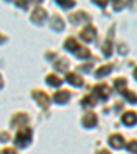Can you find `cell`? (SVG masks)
<instances>
[{
  "label": "cell",
  "mask_w": 137,
  "mask_h": 154,
  "mask_svg": "<svg viewBox=\"0 0 137 154\" xmlns=\"http://www.w3.org/2000/svg\"><path fill=\"white\" fill-rule=\"evenodd\" d=\"M4 154H15V153H14L13 150H10V149H7V150L4 151Z\"/></svg>",
  "instance_id": "52a82bcc"
},
{
  "label": "cell",
  "mask_w": 137,
  "mask_h": 154,
  "mask_svg": "<svg viewBox=\"0 0 137 154\" xmlns=\"http://www.w3.org/2000/svg\"><path fill=\"white\" fill-rule=\"evenodd\" d=\"M33 96L38 100V103H40L41 106H47L48 105V96L45 95L44 92H41V91H36V92H33Z\"/></svg>",
  "instance_id": "3957f363"
},
{
  "label": "cell",
  "mask_w": 137,
  "mask_h": 154,
  "mask_svg": "<svg viewBox=\"0 0 137 154\" xmlns=\"http://www.w3.org/2000/svg\"><path fill=\"white\" fill-rule=\"evenodd\" d=\"M47 83L52 87H59L62 84V80H59V77L54 76V74H49V76L47 77Z\"/></svg>",
  "instance_id": "8992f818"
},
{
  "label": "cell",
  "mask_w": 137,
  "mask_h": 154,
  "mask_svg": "<svg viewBox=\"0 0 137 154\" xmlns=\"http://www.w3.org/2000/svg\"><path fill=\"white\" fill-rule=\"evenodd\" d=\"M0 85H1V77H0Z\"/></svg>",
  "instance_id": "ba28073f"
},
{
  "label": "cell",
  "mask_w": 137,
  "mask_h": 154,
  "mask_svg": "<svg viewBox=\"0 0 137 154\" xmlns=\"http://www.w3.org/2000/svg\"><path fill=\"white\" fill-rule=\"evenodd\" d=\"M30 139H32V131H30V129H23V131L18 132L15 143L18 144V146H26V144L30 142Z\"/></svg>",
  "instance_id": "6da1fadb"
},
{
  "label": "cell",
  "mask_w": 137,
  "mask_h": 154,
  "mask_svg": "<svg viewBox=\"0 0 137 154\" xmlns=\"http://www.w3.org/2000/svg\"><path fill=\"white\" fill-rule=\"evenodd\" d=\"M66 80L69 81V83H71L73 85H81V84H82V80H81L76 73H69L66 76Z\"/></svg>",
  "instance_id": "277c9868"
},
{
  "label": "cell",
  "mask_w": 137,
  "mask_h": 154,
  "mask_svg": "<svg viewBox=\"0 0 137 154\" xmlns=\"http://www.w3.org/2000/svg\"><path fill=\"white\" fill-rule=\"evenodd\" d=\"M69 98H70V94L66 92V91H58V92L54 95L55 102H58V103H63V102H66V100L69 99Z\"/></svg>",
  "instance_id": "7a4b0ae2"
},
{
  "label": "cell",
  "mask_w": 137,
  "mask_h": 154,
  "mask_svg": "<svg viewBox=\"0 0 137 154\" xmlns=\"http://www.w3.org/2000/svg\"><path fill=\"white\" fill-rule=\"evenodd\" d=\"M45 18V11L41 8H36L34 13H33L32 15V19L33 21H36V22H41V19Z\"/></svg>",
  "instance_id": "5b68a950"
}]
</instances>
